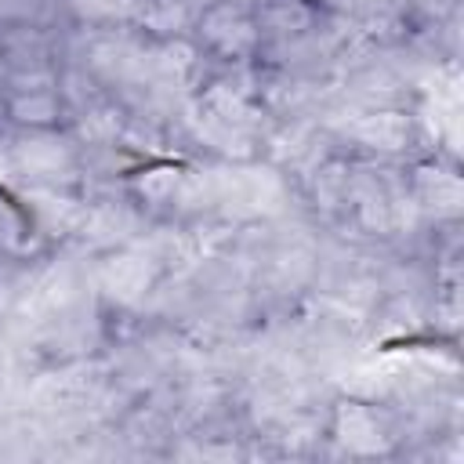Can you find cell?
I'll return each instance as SVG.
<instances>
[{
    "label": "cell",
    "instance_id": "1",
    "mask_svg": "<svg viewBox=\"0 0 464 464\" xmlns=\"http://www.w3.org/2000/svg\"><path fill=\"white\" fill-rule=\"evenodd\" d=\"M203 36L218 47V51H225V54H243V51H250L254 47V40H257V29H254V22L239 11V7H214L207 18H203Z\"/></svg>",
    "mask_w": 464,
    "mask_h": 464
},
{
    "label": "cell",
    "instance_id": "2",
    "mask_svg": "<svg viewBox=\"0 0 464 464\" xmlns=\"http://www.w3.org/2000/svg\"><path fill=\"white\" fill-rule=\"evenodd\" d=\"M14 156H18V167L33 178H51L62 167H69V149L58 138H47V134H33V138L18 141Z\"/></svg>",
    "mask_w": 464,
    "mask_h": 464
},
{
    "label": "cell",
    "instance_id": "3",
    "mask_svg": "<svg viewBox=\"0 0 464 464\" xmlns=\"http://www.w3.org/2000/svg\"><path fill=\"white\" fill-rule=\"evenodd\" d=\"M337 439L355 453H373L384 446L381 424L366 406H341L337 413Z\"/></svg>",
    "mask_w": 464,
    "mask_h": 464
},
{
    "label": "cell",
    "instance_id": "4",
    "mask_svg": "<svg viewBox=\"0 0 464 464\" xmlns=\"http://www.w3.org/2000/svg\"><path fill=\"white\" fill-rule=\"evenodd\" d=\"M149 276H152V268L145 265V257H116V261H109L102 279H105V290L112 297L134 301L149 286Z\"/></svg>",
    "mask_w": 464,
    "mask_h": 464
},
{
    "label": "cell",
    "instance_id": "5",
    "mask_svg": "<svg viewBox=\"0 0 464 464\" xmlns=\"http://www.w3.org/2000/svg\"><path fill=\"white\" fill-rule=\"evenodd\" d=\"M359 138L370 141L373 149H399L406 141V123L392 112H381V116H370L362 127H359Z\"/></svg>",
    "mask_w": 464,
    "mask_h": 464
},
{
    "label": "cell",
    "instance_id": "6",
    "mask_svg": "<svg viewBox=\"0 0 464 464\" xmlns=\"http://www.w3.org/2000/svg\"><path fill=\"white\" fill-rule=\"evenodd\" d=\"M265 25H268L272 33H279V36L301 33V29L308 25V7L297 4V0H276V4L265 7Z\"/></svg>",
    "mask_w": 464,
    "mask_h": 464
},
{
    "label": "cell",
    "instance_id": "7",
    "mask_svg": "<svg viewBox=\"0 0 464 464\" xmlns=\"http://www.w3.org/2000/svg\"><path fill=\"white\" fill-rule=\"evenodd\" d=\"M11 112H14V120H22V123H47V120H54L58 109H54V98H51V94L29 91V94L14 98Z\"/></svg>",
    "mask_w": 464,
    "mask_h": 464
},
{
    "label": "cell",
    "instance_id": "8",
    "mask_svg": "<svg viewBox=\"0 0 464 464\" xmlns=\"http://www.w3.org/2000/svg\"><path fill=\"white\" fill-rule=\"evenodd\" d=\"M123 228H130V214H127V210H112V207H105V210L94 214V236H98V239L127 236Z\"/></svg>",
    "mask_w": 464,
    "mask_h": 464
}]
</instances>
